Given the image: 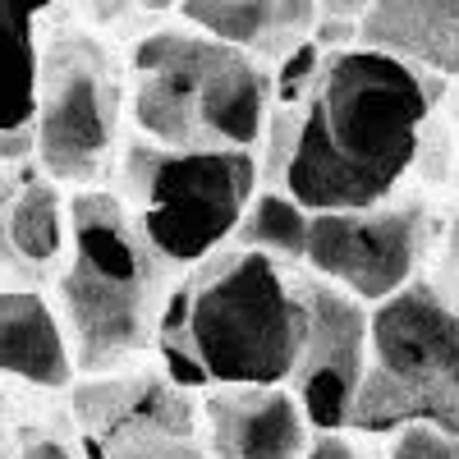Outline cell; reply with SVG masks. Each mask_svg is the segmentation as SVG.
Segmentation results:
<instances>
[{"instance_id": "cell-1", "label": "cell", "mask_w": 459, "mask_h": 459, "mask_svg": "<svg viewBox=\"0 0 459 459\" xmlns=\"http://www.w3.org/2000/svg\"><path fill=\"white\" fill-rule=\"evenodd\" d=\"M432 101L428 69L400 56L363 42L322 51L308 92L272 101L262 175L308 212L386 203L418 157Z\"/></svg>"}, {"instance_id": "cell-2", "label": "cell", "mask_w": 459, "mask_h": 459, "mask_svg": "<svg viewBox=\"0 0 459 459\" xmlns=\"http://www.w3.org/2000/svg\"><path fill=\"white\" fill-rule=\"evenodd\" d=\"M308 308L299 276L248 244L207 253L170 290L157 322V354L170 381L207 386H276L290 381Z\"/></svg>"}, {"instance_id": "cell-3", "label": "cell", "mask_w": 459, "mask_h": 459, "mask_svg": "<svg viewBox=\"0 0 459 459\" xmlns=\"http://www.w3.org/2000/svg\"><path fill=\"white\" fill-rule=\"evenodd\" d=\"M170 262L147 244L120 194H79L69 203V253L60 272V322L74 368L101 377L157 344Z\"/></svg>"}, {"instance_id": "cell-4", "label": "cell", "mask_w": 459, "mask_h": 459, "mask_svg": "<svg viewBox=\"0 0 459 459\" xmlns=\"http://www.w3.org/2000/svg\"><path fill=\"white\" fill-rule=\"evenodd\" d=\"M276 79L257 56L212 32L161 28L129 60V115L166 147H257Z\"/></svg>"}, {"instance_id": "cell-5", "label": "cell", "mask_w": 459, "mask_h": 459, "mask_svg": "<svg viewBox=\"0 0 459 459\" xmlns=\"http://www.w3.org/2000/svg\"><path fill=\"white\" fill-rule=\"evenodd\" d=\"M257 184L253 147H166L138 134L120 157V198L170 266H198L235 239Z\"/></svg>"}, {"instance_id": "cell-6", "label": "cell", "mask_w": 459, "mask_h": 459, "mask_svg": "<svg viewBox=\"0 0 459 459\" xmlns=\"http://www.w3.org/2000/svg\"><path fill=\"white\" fill-rule=\"evenodd\" d=\"M418 418L459 441V303L423 276L372 303V359L354 428L395 432Z\"/></svg>"}, {"instance_id": "cell-7", "label": "cell", "mask_w": 459, "mask_h": 459, "mask_svg": "<svg viewBox=\"0 0 459 459\" xmlns=\"http://www.w3.org/2000/svg\"><path fill=\"white\" fill-rule=\"evenodd\" d=\"M125 120V74L88 32H56L37 74V161L56 184H97L115 152Z\"/></svg>"}, {"instance_id": "cell-8", "label": "cell", "mask_w": 459, "mask_h": 459, "mask_svg": "<svg viewBox=\"0 0 459 459\" xmlns=\"http://www.w3.org/2000/svg\"><path fill=\"white\" fill-rule=\"evenodd\" d=\"M432 248V216L423 203H372L313 212L303 266L363 303H381L418 281Z\"/></svg>"}, {"instance_id": "cell-9", "label": "cell", "mask_w": 459, "mask_h": 459, "mask_svg": "<svg viewBox=\"0 0 459 459\" xmlns=\"http://www.w3.org/2000/svg\"><path fill=\"white\" fill-rule=\"evenodd\" d=\"M92 459H212L198 437L203 404L170 372L92 377L74 391Z\"/></svg>"}, {"instance_id": "cell-10", "label": "cell", "mask_w": 459, "mask_h": 459, "mask_svg": "<svg viewBox=\"0 0 459 459\" xmlns=\"http://www.w3.org/2000/svg\"><path fill=\"white\" fill-rule=\"evenodd\" d=\"M294 276L303 308H308V331H303V350L290 372V386L303 400V413L317 432L350 428L372 359V313L363 299L331 285L317 272L308 276L294 272Z\"/></svg>"}, {"instance_id": "cell-11", "label": "cell", "mask_w": 459, "mask_h": 459, "mask_svg": "<svg viewBox=\"0 0 459 459\" xmlns=\"http://www.w3.org/2000/svg\"><path fill=\"white\" fill-rule=\"evenodd\" d=\"M198 404L212 459H303L317 432L290 381L207 386Z\"/></svg>"}, {"instance_id": "cell-12", "label": "cell", "mask_w": 459, "mask_h": 459, "mask_svg": "<svg viewBox=\"0 0 459 459\" xmlns=\"http://www.w3.org/2000/svg\"><path fill=\"white\" fill-rule=\"evenodd\" d=\"M359 42L428 74H459V0H372Z\"/></svg>"}, {"instance_id": "cell-13", "label": "cell", "mask_w": 459, "mask_h": 459, "mask_svg": "<svg viewBox=\"0 0 459 459\" xmlns=\"http://www.w3.org/2000/svg\"><path fill=\"white\" fill-rule=\"evenodd\" d=\"M0 372L60 391L74 381L65 322L37 290H0Z\"/></svg>"}, {"instance_id": "cell-14", "label": "cell", "mask_w": 459, "mask_h": 459, "mask_svg": "<svg viewBox=\"0 0 459 459\" xmlns=\"http://www.w3.org/2000/svg\"><path fill=\"white\" fill-rule=\"evenodd\" d=\"M179 14L257 60H285L308 37L317 0H179Z\"/></svg>"}, {"instance_id": "cell-15", "label": "cell", "mask_w": 459, "mask_h": 459, "mask_svg": "<svg viewBox=\"0 0 459 459\" xmlns=\"http://www.w3.org/2000/svg\"><path fill=\"white\" fill-rule=\"evenodd\" d=\"M0 248L28 272H42L69 253V207L51 175L23 170L14 179L10 207L0 212Z\"/></svg>"}, {"instance_id": "cell-16", "label": "cell", "mask_w": 459, "mask_h": 459, "mask_svg": "<svg viewBox=\"0 0 459 459\" xmlns=\"http://www.w3.org/2000/svg\"><path fill=\"white\" fill-rule=\"evenodd\" d=\"M51 0H0V134L32 129L37 115V74H42V47H37V19Z\"/></svg>"}, {"instance_id": "cell-17", "label": "cell", "mask_w": 459, "mask_h": 459, "mask_svg": "<svg viewBox=\"0 0 459 459\" xmlns=\"http://www.w3.org/2000/svg\"><path fill=\"white\" fill-rule=\"evenodd\" d=\"M308 235H313V212L294 194H285V188L266 184L248 203V212H244L230 244H248L266 257H276L281 266H303V257H308Z\"/></svg>"}, {"instance_id": "cell-18", "label": "cell", "mask_w": 459, "mask_h": 459, "mask_svg": "<svg viewBox=\"0 0 459 459\" xmlns=\"http://www.w3.org/2000/svg\"><path fill=\"white\" fill-rule=\"evenodd\" d=\"M391 459H459V441L446 428L418 418L391 432Z\"/></svg>"}, {"instance_id": "cell-19", "label": "cell", "mask_w": 459, "mask_h": 459, "mask_svg": "<svg viewBox=\"0 0 459 459\" xmlns=\"http://www.w3.org/2000/svg\"><path fill=\"white\" fill-rule=\"evenodd\" d=\"M303 459H377V455H368L354 437H344V428H322V432H313Z\"/></svg>"}, {"instance_id": "cell-20", "label": "cell", "mask_w": 459, "mask_h": 459, "mask_svg": "<svg viewBox=\"0 0 459 459\" xmlns=\"http://www.w3.org/2000/svg\"><path fill=\"white\" fill-rule=\"evenodd\" d=\"M437 285L459 303V216L446 225L441 235V257H437Z\"/></svg>"}, {"instance_id": "cell-21", "label": "cell", "mask_w": 459, "mask_h": 459, "mask_svg": "<svg viewBox=\"0 0 459 459\" xmlns=\"http://www.w3.org/2000/svg\"><path fill=\"white\" fill-rule=\"evenodd\" d=\"M19 459H79V455H74L69 446H60V441H51V437H28Z\"/></svg>"}, {"instance_id": "cell-22", "label": "cell", "mask_w": 459, "mask_h": 459, "mask_svg": "<svg viewBox=\"0 0 459 459\" xmlns=\"http://www.w3.org/2000/svg\"><path fill=\"white\" fill-rule=\"evenodd\" d=\"M368 5H372V0H317V10L326 19H363Z\"/></svg>"}, {"instance_id": "cell-23", "label": "cell", "mask_w": 459, "mask_h": 459, "mask_svg": "<svg viewBox=\"0 0 459 459\" xmlns=\"http://www.w3.org/2000/svg\"><path fill=\"white\" fill-rule=\"evenodd\" d=\"M143 5H147V10H170L175 0H143Z\"/></svg>"}, {"instance_id": "cell-24", "label": "cell", "mask_w": 459, "mask_h": 459, "mask_svg": "<svg viewBox=\"0 0 459 459\" xmlns=\"http://www.w3.org/2000/svg\"><path fill=\"white\" fill-rule=\"evenodd\" d=\"M455 125H459V97H455Z\"/></svg>"}]
</instances>
